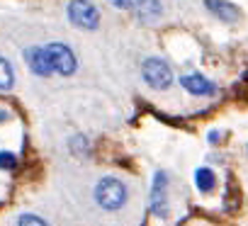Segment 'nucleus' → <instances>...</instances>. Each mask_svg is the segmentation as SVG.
<instances>
[{
	"label": "nucleus",
	"mask_w": 248,
	"mask_h": 226,
	"mask_svg": "<svg viewBox=\"0 0 248 226\" xmlns=\"http://www.w3.org/2000/svg\"><path fill=\"white\" fill-rule=\"evenodd\" d=\"M114 8H122V10H132L134 8V0H112Z\"/></svg>",
	"instance_id": "4468645a"
},
{
	"label": "nucleus",
	"mask_w": 248,
	"mask_h": 226,
	"mask_svg": "<svg viewBox=\"0 0 248 226\" xmlns=\"http://www.w3.org/2000/svg\"><path fill=\"white\" fill-rule=\"evenodd\" d=\"M13 83H15L13 66H10V61H5L3 56H0V90H8V88H13Z\"/></svg>",
	"instance_id": "9d476101"
},
{
	"label": "nucleus",
	"mask_w": 248,
	"mask_h": 226,
	"mask_svg": "<svg viewBox=\"0 0 248 226\" xmlns=\"http://www.w3.org/2000/svg\"><path fill=\"white\" fill-rule=\"evenodd\" d=\"M195 182H197L200 192H209V190L214 187V173H212L209 168H200V170L195 173Z\"/></svg>",
	"instance_id": "9b49d317"
},
{
	"label": "nucleus",
	"mask_w": 248,
	"mask_h": 226,
	"mask_svg": "<svg viewBox=\"0 0 248 226\" xmlns=\"http://www.w3.org/2000/svg\"><path fill=\"white\" fill-rule=\"evenodd\" d=\"M141 71H144V80L156 90H163L173 83V71L163 59H146Z\"/></svg>",
	"instance_id": "7ed1b4c3"
},
{
	"label": "nucleus",
	"mask_w": 248,
	"mask_h": 226,
	"mask_svg": "<svg viewBox=\"0 0 248 226\" xmlns=\"http://www.w3.org/2000/svg\"><path fill=\"white\" fill-rule=\"evenodd\" d=\"M134 8L144 22H154L156 17H161V10H163L161 0H134Z\"/></svg>",
	"instance_id": "1a4fd4ad"
},
{
	"label": "nucleus",
	"mask_w": 248,
	"mask_h": 226,
	"mask_svg": "<svg viewBox=\"0 0 248 226\" xmlns=\"http://www.w3.org/2000/svg\"><path fill=\"white\" fill-rule=\"evenodd\" d=\"M15 166H17V161H15V156H13V153H8V151H3V153H0V168L13 170Z\"/></svg>",
	"instance_id": "ddd939ff"
},
{
	"label": "nucleus",
	"mask_w": 248,
	"mask_h": 226,
	"mask_svg": "<svg viewBox=\"0 0 248 226\" xmlns=\"http://www.w3.org/2000/svg\"><path fill=\"white\" fill-rule=\"evenodd\" d=\"M204 3H207V8L217 15V17H221L224 22H236L238 20V8L236 5H231L229 3V0H204Z\"/></svg>",
	"instance_id": "6e6552de"
},
{
	"label": "nucleus",
	"mask_w": 248,
	"mask_h": 226,
	"mask_svg": "<svg viewBox=\"0 0 248 226\" xmlns=\"http://www.w3.org/2000/svg\"><path fill=\"white\" fill-rule=\"evenodd\" d=\"M166 185H168L166 173H158L156 175V182H154V195H151V209L158 216H166L168 214V207H166Z\"/></svg>",
	"instance_id": "423d86ee"
},
{
	"label": "nucleus",
	"mask_w": 248,
	"mask_h": 226,
	"mask_svg": "<svg viewBox=\"0 0 248 226\" xmlns=\"http://www.w3.org/2000/svg\"><path fill=\"white\" fill-rule=\"evenodd\" d=\"M95 199L105 209H119L124 202H127V187L114 178H105L95 187Z\"/></svg>",
	"instance_id": "f257e3e1"
},
{
	"label": "nucleus",
	"mask_w": 248,
	"mask_h": 226,
	"mask_svg": "<svg viewBox=\"0 0 248 226\" xmlns=\"http://www.w3.org/2000/svg\"><path fill=\"white\" fill-rule=\"evenodd\" d=\"M27 63H30V68H32L37 75H51V73H54V66H51L49 51L42 49V46H32V49H27Z\"/></svg>",
	"instance_id": "39448f33"
},
{
	"label": "nucleus",
	"mask_w": 248,
	"mask_h": 226,
	"mask_svg": "<svg viewBox=\"0 0 248 226\" xmlns=\"http://www.w3.org/2000/svg\"><path fill=\"white\" fill-rule=\"evenodd\" d=\"M17 226H46V221L39 219V216H34V214H22L20 221H17Z\"/></svg>",
	"instance_id": "f8f14e48"
},
{
	"label": "nucleus",
	"mask_w": 248,
	"mask_h": 226,
	"mask_svg": "<svg viewBox=\"0 0 248 226\" xmlns=\"http://www.w3.org/2000/svg\"><path fill=\"white\" fill-rule=\"evenodd\" d=\"M180 83H183V88L190 90L192 95H209V92H214V83H209V80H207L204 75H200V73L183 75Z\"/></svg>",
	"instance_id": "0eeeda50"
},
{
	"label": "nucleus",
	"mask_w": 248,
	"mask_h": 226,
	"mask_svg": "<svg viewBox=\"0 0 248 226\" xmlns=\"http://www.w3.org/2000/svg\"><path fill=\"white\" fill-rule=\"evenodd\" d=\"M68 20L80 30H95L100 25V15H97V10L90 0H71Z\"/></svg>",
	"instance_id": "f03ea898"
},
{
	"label": "nucleus",
	"mask_w": 248,
	"mask_h": 226,
	"mask_svg": "<svg viewBox=\"0 0 248 226\" xmlns=\"http://www.w3.org/2000/svg\"><path fill=\"white\" fill-rule=\"evenodd\" d=\"M46 51H49L54 73L71 75V73L76 71V56H73V51H71L66 44H51V46H46Z\"/></svg>",
	"instance_id": "20e7f679"
}]
</instances>
